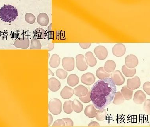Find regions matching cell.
Masks as SVG:
<instances>
[{"label": "cell", "mask_w": 150, "mask_h": 127, "mask_svg": "<svg viewBox=\"0 0 150 127\" xmlns=\"http://www.w3.org/2000/svg\"><path fill=\"white\" fill-rule=\"evenodd\" d=\"M71 102L72 101L71 100L66 101L64 104L63 109L65 113L70 114L72 113L73 109L71 107Z\"/></svg>", "instance_id": "30"}, {"label": "cell", "mask_w": 150, "mask_h": 127, "mask_svg": "<svg viewBox=\"0 0 150 127\" xmlns=\"http://www.w3.org/2000/svg\"><path fill=\"white\" fill-rule=\"evenodd\" d=\"M84 113L86 116L91 118H93L96 117L97 110L94 105H90L86 106Z\"/></svg>", "instance_id": "17"}, {"label": "cell", "mask_w": 150, "mask_h": 127, "mask_svg": "<svg viewBox=\"0 0 150 127\" xmlns=\"http://www.w3.org/2000/svg\"><path fill=\"white\" fill-rule=\"evenodd\" d=\"M53 122V117L50 114H48V126H50Z\"/></svg>", "instance_id": "40"}, {"label": "cell", "mask_w": 150, "mask_h": 127, "mask_svg": "<svg viewBox=\"0 0 150 127\" xmlns=\"http://www.w3.org/2000/svg\"><path fill=\"white\" fill-rule=\"evenodd\" d=\"M18 16V11L13 6L4 4L0 9V18L6 22L14 21Z\"/></svg>", "instance_id": "2"}, {"label": "cell", "mask_w": 150, "mask_h": 127, "mask_svg": "<svg viewBox=\"0 0 150 127\" xmlns=\"http://www.w3.org/2000/svg\"><path fill=\"white\" fill-rule=\"evenodd\" d=\"M81 82L87 86H90L94 83L95 77L93 73L88 72L83 74L81 78Z\"/></svg>", "instance_id": "11"}, {"label": "cell", "mask_w": 150, "mask_h": 127, "mask_svg": "<svg viewBox=\"0 0 150 127\" xmlns=\"http://www.w3.org/2000/svg\"><path fill=\"white\" fill-rule=\"evenodd\" d=\"M96 74L97 77L100 79H105L110 76V74L105 71L104 67H101L98 69Z\"/></svg>", "instance_id": "26"}, {"label": "cell", "mask_w": 150, "mask_h": 127, "mask_svg": "<svg viewBox=\"0 0 150 127\" xmlns=\"http://www.w3.org/2000/svg\"><path fill=\"white\" fill-rule=\"evenodd\" d=\"M117 88L111 78L98 80L90 91V97L93 105L98 110L104 109L113 100Z\"/></svg>", "instance_id": "1"}, {"label": "cell", "mask_w": 150, "mask_h": 127, "mask_svg": "<svg viewBox=\"0 0 150 127\" xmlns=\"http://www.w3.org/2000/svg\"><path fill=\"white\" fill-rule=\"evenodd\" d=\"M85 58H86V63L90 67H94L97 63V60L96 58L94 56L92 52H87L86 54Z\"/></svg>", "instance_id": "18"}, {"label": "cell", "mask_w": 150, "mask_h": 127, "mask_svg": "<svg viewBox=\"0 0 150 127\" xmlns=\"http://www.w3.org/2000/svg\"><path fill=\"white\" fill-rule=\"evenodd\" d=\"M66 126L64 121L62 119H58L55 121L53 123L52 127H65Z\"/></svg>", "instance_id": "36"}, {"label": "cell", "mask_w": 150, "mask_h": 127, "mask_svg": "<svg viewBox=\"0 0 150 127\" xmlns=\"http://www.w3.org/2000/svg\"><path fill=\"white\" fill-rule=\"evenodd\" d=\"M74 90V94L79 97H84L86 96L88 92L87 88L82 85H80L76 87Z\"/></svg>", "instance_id": "15"}, {"label": "cell", "mask_w": 150, "mask_h": 127, "mask_svg": "<svg viewBox=\"0 0 150 127\" xmlns=\"http://www.w3.org/2000/svg\"><path fill=\"white\" fill-rule=\"evenodd\" d=\"M48 31H52V23H51V24L48 27Z\"/></svg>", "instance_id": "44"}, {"label": "cell", "mask_w": 150, "mask_h": 127, "mask_svg": "<svg viewBox=\"0 0 150 127\" xmlns=\"http://www.w3.org/2000/svg\"><path fill=\"white\" fill-rule=\"evenodd\" d=\"M36 18L32 13H28L25 16V20L28 23L33 24L35 23Z\"/></svg>", "instance_id": "33"}, {"label": "cell", "mask_w": 150, "mask_h": 127, "mask_svg": "<svg viewBox=\"0 0 150 127\" xmlns=\"http://www.w3.org/2000/svg\"><path fill=\"white\" fill-rule=\"evenodd\" d=\"M79 45L82 48L86 49L90 47L91 43H80Z\"/></svg>", "instance_id": "39"}, {"label": "cell", "mask_w": 150, "mask_h": 127, "mask_svg": "<svg viewBox=\"0 0 150 127\" xmlns=\"http://www.w3.org/2000/svg\"><path fill=\"white\" fill-rule=\"evenodd\" d=\"M48 71H49V75H51L52 76H54V74L53 73V72H52V71H51L50 70V69H48Z\"/></svg>", "instance_id": "43"}, {"label": "cell", "mask_w": 150, "mask_h": 127, "mask_svg": "<svg viewBox=\"0 0 150 127\" xmlns=\"http://www.w3.org/2000/svg\"><path fill=\"white\" fill-rule=\"evenodd\" d=\"M111 79L115 85L121 86L124 83L125 79L119 70L113 71L111 74Z\"/></svg>", "instance_id": "4"}, {"label": "cell", "mask_w": 150, "mask_h": 127, "mask_svg": "<svg viewBox=\"0 0 150 127\" xmlns=\"http://www.w3.org/2000/svg\"><path fill=\"white\" fill-rule=\"evenodd\" d=\"M146 100V95L142 90L136 92L134 95L133 101L137 105H141Z\"/></svg>", "instance_id": "13"}, {"label": "cell", "mask_w": 150, "mask_h": 127, "mask_svg": "<svg viewBox=\"0 0 150 127\" xmlns=\"http://www.w3.org/2000/svg\"><path fill=\"white\" fill-rule=\"evenodd\" d=\"M62 65L65 70L71 71L74 69L75 60L73 57H65L62 60Z\"/></svg>", "instance_id": "5"}, {"label": "cell", "mask_w": 150, "mask_h": 127, "mask_svg": "<svg viewBox=\"0 0 150 127\" xmlns=\"http://www.w3.org/2000/svg\"><path fill=\"white\" fill-rule=\"evenodd\" d=\"M61 62V58L57 54H53L50 60V65L51 67L56 68L59 65Z\"/></svg>", "instance_id": "21"}, {"label": "cell", "mask_w": 150, "mask_h": 127, "mask_svg": "<svg viewBox=\"0 0 150 127\" xmlns=\"http://www.w3.org/2000/svg\"><path fill=\"white\" fill-rule=\"evenodd\" d=\"M126 66L128 68H134L138 64V60L137 57L133 54L127 55L125 59Z\"/></svg>", "instance_id": "8"}, {"label": "cell", "mask_w": 150, "mask_h": 127, "mask_svg": "<svg viewBox=\"0 0 150 127\" xmlns=\"http://www.w3.org/2000/svg\"><path fill=\"white\" fill-rule=\"evenodd\" d=\"M62 120L64 121L65 123L66 126L67 127H72L74 126V122L72 120L69 118H64Z\"/></svg>", "instance_id": "38"}, {"label": "cell", "mask_w": 150, "mask_h": 127, "mask_svg": "<svg viewBox=\"0 0 150 127\" xmlns=\"http://www.w3.org/2000/svg\"><path fill=\"white\" fill-rule=\"evenodd\" d=\"M71 107L74 111L76 113H79L83 111V106L78 100L75 99L71 102Z\"/></svg>", "instance_id": "22"}, {"label": "cell", "mask_w": 150, "mask_h": 127, "mask_svg": "<svg viewBox=\"0 0 150 127\" xmlns=\"http://www.w3.org/2000/svg\"><path fill=\"white\" fill-rule=\"evenodd\" d=\"M122 71L125 76L127 77H133L136 72V69L128 68L126 65H124L122 67Z\"/></svg>", "instance_id": "23"}, {"label": "cell", "mask_w": 150, "mask_h": 127, "mask_svg": "<svg viewBox=\"0 0 150 127\" xmlns=\"http://www.w3.org/2000/svg\"><path fill=\"white\" fill-rule=\"evenodd\" d=\"M113 99V104L115 105H121L124 102V97L120 92H116Z\"/></svg>", "instance_id": "27"}, {"label": "cell", "mask_w": 150, "mask_h": 127, "mask_svg": "<svg viewBox=\"0 0 150 127\" xmlns=\"http://www.w3.org/2000/svg\"><path fill=\"white\" fill-rule=\"evenodd\" d=\"M76 58L77 69L80 71H85L87 70L88 65L84 55L81 54H78Z\"/></svg>", "instance_id": "6"}, {"label": "cell", "mask_w": 150, "mask_h": 127, "mask_svg": "<svg viewBox=\"0 0 150 127\" xmlns=\"http://www.w3.org/2000/svg\"><path fill=\"white\" fill-rule=\"evenodd\" d=\"M48 109L50 112L54 115L60 114L62 111V103L57 98H53L49 102Z\"/></svg>", "instance_id": "3"}, {"label": "cell", "mask_w": 150, "mask_h": 127, "mask_svg": "<svg viewBox=\"0 0 150 127\" xmlns=\"http://www.w3.org/2000/svg\"><path fill=\"white\" fill-rule=\"evenodd\" d=\"M61 87L60 82L55 78H51L48 80V88L52 92L58 91Z\"/></svg>", "instance_id": "12"}, {"label": "cell", "mask_w": 150, "mask_h": 127, "mask_svg": "<svg viewBox=\"0 0 150 127\" xmlns=\"http://www.w3.org/2000/svg\"><path fill=\"white\" fill-rule=\"evenodd\" d=\"M107 113L105 110H100V111L97 110L96 117V120L99 121H103L105 119Z\"/></svg>", "instance_id": "31"}, {"label": "cell", "mask_w": 150, "mask_h": 127, "mask_svg": "<svg viewBox=\"0 0 150 127\" xmlns=\"http://www.w3.org/2000/svg\"><path fill=\"white\" fill-rule=\"evenodd\" d=\"M88 126L89 127H100L99 123L96 122H92L88 124Z\"/></svg>", "instance_id": "41"}, {"label": "cell", "mask_w": 150, "mask_h": 127, "mask_svg": "<svg viewBox=\"0 0 150 127\" xmlns=\"http://www.w3.org/2000/svg\"><path fill=\"white\" fill-rule=\"evenodd\" d=\"M94 51L98 58L100 60H103L107 57L108 50L104 46H98L95 48Z\"/></svg>", "instance_id": "7"}, {"label": "cell", "mask_w": 150, "mask_h": 127, "mask_svg": "<svg viewBox=\"0 0 150 127\" xmlns=\"http://www.w3.org/2000/svg\"><path fill=\"white\" fill-rule=\"evenodd\" d=\"M56 74L59 79L64 80L67 76L68 72L62 69H59L56 71Z\"/></svg>", "instance_id": "32"}, {"label": "cell", "mask_w": 150, "mask_h": 127, "mask_svg": "<svg viewBox=\"0 0 150 127\" xmlns=\"http://www.w3.org/2000/svg\"><path fill=\"white\" fill-rule=\"evenodd\" d=\"M144 106V111L149 115H150V100L147 99L145 101Z\"/></svg>", "instance_id": "35"}, {"label": "cell", "mask_w": 150, "mask_h": 127, "mask_svg": "<svg viewBox=\"0 0 150 127\" xmlns=\"http://www.w3.org/2000/svg\"><path fill=\"white\" fill-rule=\"evenodd\" d=\"M79 99L82 102L85 103V104H87V103L90 102L91 101L90 91H88L86 96L84 97H79Z\"/></svg>", "instance_id": "34"}, {"label": "cell", "mask_w": 150, "mask_h": 127, "mask_svg": "<svg viewBox=\"0 0 150 127\" xmlns=\"http://www.w3.org/2000/svg\"><path fill=\"white\" fill-rule=\"evenodd\" d=\"M37 22L42 26H46L49 23L48 16L45 13H40L38 16Z\"/></svg>", "instance_id": "19"}, {"label": "cell", "mask_w": 150, "mask_h": 127, "mask_svg": "<svg viewBox=\"0 0 150 127\" xmlns=\"http://www.w3.org/2000/svg\"><path fill=\"white\" fill-rule=\"evenodd\" d=\"M143 89L144 91L146 92V94L149 96L150 95V82H147L144 83L143 85Z\"/></svg>", "instance_id": "37"}, {"label": "cell", "mask_w": 150, "mask_h": 127, "mask_svg": "<svg viewBox=\"0 0 150 127\" xmlns=\"http://www.w3.org/2000/svg\"><path fill=\"white\" fill-rule=\"evenodd\" d=\"M79 79L78 76L75 74H71L68 77L67 83L70 87H75L78 84Z\"/></svg>", "instance_id": "25"}, {"label": "cell", "mask_w": 150, "mask_h": 127, "mask_svg": "<svg viewBox=\"0 0 150 127\" xmlns=\"http://www.w3.org/2000/svg\"><path fill=\"white\" fill-rule=\"evenodd\" d=\"M126 48L123 44L118 43L114 46L112 49V53L115 56L120 57L123 56L125 53Z\"/></svg>", "instance_id": "9"}, {"label": "cell", "mask_w": 150, "mask_h": 127, "mask_svg": "<svg viewBox=\"0 0 150 127\" xmlns=\"http://www.w3.org/2000/svg\"><path fill=\"white\" fill-rule=\"evenodd\" d=\"M116 65L114 61L112 60H109L105 62L104 65V70L108 73L113 72L115 70Z\"/></svg>", "instance_id": "24"}, {"label": "cell", "mask_w": 150, "mask_h": 127, "mask_svg": "<svg viewBox=\"0 0 150 127\" xmlns=\"http://www.w3.org/2000/svg\"><path fill=\"white\" fill-rule=\"evenodd\" d=\"M54 44L53 43H50L48 45V51H51L54 48Z\"/></svg>", "instance_id": "42"}, {"label": "cell", "mask_w": 150, "mask_h": 127, "mask_svg": "<svg viewBox=\"0 0 150 127\" xmlns=\"http://www.w3.org/2000/svg\"><path fill=\"white\" fill-rule=\"evenodd\" d=\"M14 46L18 48L27 49L30 45V41L28 38H19L15 41Z\"/></svg>", "instance_id": "14"}, {"label": "cell", "mask_w": 150, "mask_h": 127, "mask_svg": "<svg viewBox=\"0 0 150 127\" xmlns=\"http://www.w3.org/2000/svg\"><path fill=\"white\" fill-rule=\"evenodd\" d=\"M74 94V90L68 86H65L61 91V96L64 99H69Z\"/></svg>", "instance_id": "16"}, {"label": "cell", "mask_w": 150, "mask_h": 127, "mask_svg": "<svg viewBox=\"0 0 150 127\" xmlns=\"http://www.w3.org/2000/svg\"><path fill=\"white\" fill-rule=\"evenodd\" d=\"M140 85V79L137 76H135L132 79H129L127 80V87L132 90L138 89Z\"/></svg>", "instance_id": "10"}, {"label": "cell", "mask_w": 150, "mask_h": 127, "mask_svg": "<svg viewBox=\"0 0 150 127\" xmlns=\"http://www.w3.org/2000/svg\"><path fill=\"white\" fill-rule=\"evenodd\" d=\"M42 48V45L38 39L34 38L32 39L30 45V49L32 50H40Z\"/></svg>", "instance_id": "29"}, {"label": "cell", "mask_w": 150, "mask_h": 127, "mask_svg": "<svg viewBox=\"0 0 150 127\" xmlns=\"http://www.w3.org/2000/svg\"><path fill=\"white\" fill-rule=\"evenodd\" d=\"M121 93L126 100H129L132 98L133 91L128 88L127 86L122 87Z\"/></svg>", "instance_id": "20"}, {"label": "cell", "mask_w": 150, "mask_h": 127, "mask_svg": "<svg viewBox=\"0 0 150 127\" xmlns=\"http://www.w3.org/2000/svg\"><path fill=\"white\" fill-rule=\"evenodd\" d=\"M35 37L34 38L37 39H42L45 38L46 35V31L41 28H37L34 33Z\"/></svg>", "instance_id": "28"}]
</instances>
